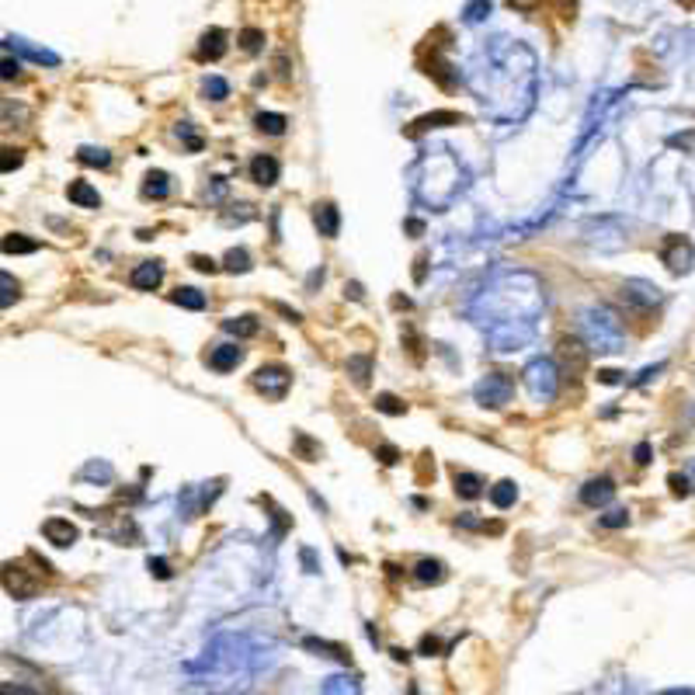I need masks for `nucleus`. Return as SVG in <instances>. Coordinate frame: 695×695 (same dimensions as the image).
I'll return each instance as SVG.
<instances>
[{"mask_svg": "<svg viewBox=\"0 0 695 695\" xmlns=\"http://www.w3.org/2000/svg\"><path fill=\"white\" fill-rule=\"evenodd\" d=\"M299 557H303V567H306V574H317V570H320V567H317V557H313V549H303Z\"/></svg>", "mask_w": 695, "mask_h": 695, "instance_id": "obj_47", "label": "nucleus"}, {"mask_svg": "<svg viewBox=\"0 0 695 695\" xmlns=\"http://www.w3.org/2000/svg\"><path fill=\"white\" fill-rule=\"evenodd\" d=\"M77 161L87 163V167H108V163H111V153H108V150H94V146H83L81 153H77Z\"/></svg>", "mask_w": 695, "mask_h": 695, "instance_id": "obj_32", "label": "nucleus"}, {"mask_svg": "<svg viewBox=\"0 0 695 695\" xmlns=\"http://www.w3.org/2000/svg\"><path fill=\"white\" fill-rule=\"evenodd\" d=\"M668 483H671V494H674V497H685V494L692 490V487H689V477H685V473H671Z\"/></svg>", "mask_w": 695, "mask_h": 695, "instance_id": "obj_39", "label": "nucleus"}, {"mask_svg": "<svg viewBox=\"0 0 695 695\" xmlns=\"http://www.w3.org/2000/svg\"><path fill=\"white\" fill-rule=\"evenodd\" d=\"M167 191H171V178L163 171H150L146 174V185H143V195L146 198H167Z\"/></svg>", "mask_w": 695, "mask_h": 695, "instance_id": "obj_20", "label": "nucleus"}, {"mask_svg": "<svg viewBox=\"0 0 695 695\" xmlns=\"http://www.w3.org/2000/svg\"><path fill=\"white\" fill-rule=\"evenodd\" d=\"M490 14V0H470L466 4V11H462V18L466 21H483Z\"/></svg>", "mask_w": 695, "mask_h": 695, "instance_id": "obj_36", "label": "nucleus"}, {"mask_svg": "<svg viewBox=\"0 0 695 695\" xmlns=\"http://www.w3.org/2000/svg\"><path fill=\"white\" fill-rule=\"evenodd\" d=\"M42 535H46L53 546H73V542H77V525L66 522V518H46V522H42Z\"/></svg>", "mask_w": 695, "mask_h": 695, "instance_id": "obj_9", "label": "nucleus"}, {"mask_svg": "<svg viewBox=\"0 0 695 695\" xmlns=\"http://www.w3.org/2000/svg\"><path fill=\"white\" fill-rule=\"evenodd\" d=\"M563 4H567V0H563ZM570 4H574V0H570Z\"/></svg>", "mask_w": 695, "mask_h": 695, "instance_id": "obj_52", "label": "nucleus"}, {"mask_svg": "<svg viewBox=\"0 0 695 695\" xmlns=\"http://www.w3.org/2000/svg\"><path fill=\"white\" fill-rule=\"evenodd\" d=\"M410 695H417V689H414V685H410Z\"/></svg>", "mask_w": 695, "mask_h": 695, "instance_id": "obj_51", "label": "nucleus"}, {"mask_svg": "<svg viewBox=\"0 0 695 695\" xmlns=\"http://www.w3.org/2000/svg\"><path fill=\"white\" fill-rule=\"evenodd\" d=\"M202 91H206V98H209V101H223V98L230 94V83L223 81V77H209Z\"/></svg>", "mask_w": 695, "mask_h": 695, "instance_id": "obj_35", "label": "nucleus"}, {"mask_svg": "<svg viewBox=\"0 0 695 695\" xmlns=\"http://www.w3.org/2000/svg\"><path fill=\"white\" fill-rule=\"evenodd\" d=\"M243 358L240 345H215L209 351V365H213L215 372H230V369H237Z\"/></svg>", "mask_w": 695, "mask_h": 695, "instance_id": "obj_12", "label": "nucleus"}, {"mask_svg": "<svg viewBox=\"0 0 695 695\" xmlns=\"http://www.w3.org/2000/svg\"><path fill=\"white\" fill-rule=\"evenodd\" d=\"M421 650H428V654H435V650H438V640H431V636H425V643H421Z\"/></svg>", "mask_w": 695, "mask_h": 695, "instance_id": "obj_48", "label": "nucleus"}, {"mask_svg": "<svg viewBox=\"0 0 695 695\" xmlns=\"http://www.w3.org/2000/svg\"><path fill=\"white\" fill-rule=\"evenodd\" d=\"M7 42V49H18L21 56H28V59H35V63H46V66H59V56L49 53V49H35V46H28L25 39H4Z\"/></svg>", "mask_w": 695, "mask_h": 695, "instance_id": "obj_14", "label": "nucleus"}, {"mask_svg": "<svg viewBox=\"0 0 695 695\" xmlns=\"http://www.w3.org/2000/svg\"><path fill=\"white\" fill-rule=\"evenodd\" d=\"M161 278H163L161 261H143V265H139L133 275H129L133 289H143V293H153V289L161 285Z\"/></svg>", "mask_w": 695, "mask_h": 695, "instance_id": "obj_11", "label": "nucleus"}, {"mask_svg": "<svg viewBox=\"0 0 695 695\" xmlns=\"http://www.w3.org/2000/svg\"><path fill=\"white\" fill-rule=\"evenodd\" d=\"M650 455H654V452H650V442H640V445L633 449V459H636V466H646V462H650Z\"/></svg>", "mask_w": 695, "mask_h": 695, "instance_id": "obj_44", "label": "nucleus"}, {"mask_svg": "<svg viewBox=\"0 0 695 695\" xmlns=\"http://www.w3.org/2000/svg\"><path fill=\"white\" fill-rule=\"evenodd\" d=\"M514 497H518V487H514L511 480H501V483H494V487H490V501H494V508H501V511L511 508V504H514Z\"/></svg>", "mask_w": 695, "mask_h": 695, "instance_id": "obj_21", "label": "nucleus"}, {"mask_svg": "<svg viewBox=\"0 0 695 695\" xmlns=\"http://www.w3.org/2000/svg\"><path fill=\"white\" fill-rule=\"evenodd\" d=\"M414 577L421 581V584H438V581H445V567L438 560H421L414 567Z\"/></svg>", "mask_w": 695, "mask_h": 695, "instance_id": "obj_22", "label": "nucleus"}, {"mask_svg": "<svg viewBox=\"0 0 695 695\" xmlns=\"http://www.w3.org/2000/svg\"><path fill=\"white\" fill-rule=\"evenodd\" d=\"M317 230H320V237H338V230H341V215L330 202L317 206Z\"/></svg>", "mask_w": 695, "mask_h": 695, "instance_id": "obj_17", "label": "nucleus"}, {"mask_svg": "<svg viewBox=\"0 0 695 695\" xmlns=\"http://www.w3.org/2000/svg\"><path fill=\"white\" fill-rule=\"evenodd\" d=\"M66 195H70V202H77V206H83V209H98V206H101V195L87 185V181H70Z\"/></svg>", "mask_w": 695, "mask_h": 695, "instance_id": "obj_15", "label": "nucleus"}, {"mask_svg": "<svg viewBox=\"0 0 695 695\" xmlns=\"http://www.w3.org/2000/svg\"><path fill=\"white\" fill-rule=\"evenodd\" d=\"M0 73H4V81H14V77L21 73L18 59H11V49H7V46H4V70H0Z\"/></svg>", "mask_w": 695, "mask_h": 695, "instance_id": "obj_40", "label": "nucleus"}, {"mask_svg": "<svg viewBox=\"0 0 695 695\" xmlns=\"http://www.w3.org/2000/svg\"><path fill=\"white\" fill-rule=\"evenodd\" d=\"M191 268H198V271H215V261L213 258H206V254H191Z\"/></svg>", "mask_w": 695, "mask_h": 695, "instance_id": "obj_43", "label": "nucleus"}, {"mask_svg": "<svg viewBox=\"0 0 695 695\" xmlns=\"http://www.w3.org/2000/svg\"><path fill=\"white\" fill-rule=\"evenodd\" d=\"M598 525H602V529H626V525H629V511H626V508L609 511V514H602V518H598Z\"/></svg>", "mask_w": 695, "mask_h": 695, "instance_id": "obj_33", "label": "nucleus"}, {"mask_svg": "<svg viewBox=\"0 0 695 695\" xmlns=\"http://www.w3.org/2000/svg\"><path fill=\"white\" fill-rule=\"evenodd\" d=\"M254 122H258V129L268 133V136H282V133H285V126H289V118H285V115H278V111H261Z\"/></svg>", "mask_w": 695, "mask_h": 695, "instance_id": "obj_24", "label": "nucleus"}, {"mask_svg": "<svg viewBox=\"0 0 695 695\" xmlns=\"http://www.w3.org/2000/svg\"><path fill=\"white\" fill-rule=\"evenodd\" d=\"M146 567H150V574H153L157 581H167V577H171V563L163 560V557H150Z\"/></svg>", "mask_w": 695, "mask_h": 695, "instance_id": "obj_38", "label": "nucleus"}, {"mask_svg": "<svg viewBox=\"0 0 695 695\" xmlns=\"http://www.w3.org/2000/svg\"><path fill=\"white\" fill-rule=\"evenodd\" d=\"M21 150H4V174H11L14 167H21Z\"/></svg>", "mask_w": 695, "mask_h": 695, "instance_id": "obj_42", "label": "nucleus"}, {"mask_svg": "<svg viewBox=\"0 0 695 695\" xmlns=\"http://www.w3.org/2000/svg\"><path fill=\"white\" fill-rule=\"evenodd\" d=\"M664 695H695V692H692V689H685V692H681V689H674V692H664Z\"/></svg>", "mask_w": 695, "mask_h": 695, "instance_id": "obj_50", "label": "nucleus"}, {"mask_svg": "<svg viewBox=\"0 0 695 695\" xmlns=\"http://www.w3.org/2000/svg\"><path fill=\"white\" fill-rule=\"evenodd\" d=\"M511 393H514V382L504 372H490L487 379L477 382V400L483 407H504L511 400Z\"/></svg>", "mask_w": 695, "mask_h": 695, "instance_id": "obj_3", "label": "nucleus"}, {"mask_svg": "<svg viewBox=\"0 0 695 695\" xmlns=\"http://www.w3.org/2000/svg\"><path fill=\"white\" fill-rule=\"evenodd\" d=\"M615 497V483L609 477H598V480H588L581 487V501L588 504V508H602V504H609Z\"/></svg>", "mask_w": 695, "mask_h": 695, "instance_id": "obj_8", "label": "nucleus"}, {"mask_svg": "<svg viewBox=\"0 0 695 695\" xmlns=\"http://www.w3.org/2000/svg\"><path fill=\"white\" fill-rule=\"evenodd\" d=\"M442 122H449V126H459V122H462V115H455V111H435V115H425V118H417L410 133L417 136V133H425V129H438Z\"/></svg>", "mask_w": 695, "mask_h": 695, "instance_id": "obj_19", "label": "nucleus"}, {"mask_svg": "<svg viewBox=\"0 0 695 695\" xmlns=\"http://www.w3.org/2000/svg\"><path fill=\"white\" fill-rule=\"evenodd\" d=\"M226 271H233V275H243V271H250V254H247L243 247H233V250H226Z\"/></svg>", "mask_w": 695, "mask_h": 695, "instance_id": "obj_30", "label": "nucleus"}, {"mask_svg": "<svg viewBox=\"0 0 695 695\" xmlns=\"http://www.w3.org/2000/svg\"><path fill=\"white\" fill-rule=\"evenodd\" d=\"M39 250V240H28L21 233H7L4 237V254H31Z\"/></svg>", "mask_w": 695, "mask_h": 695, "instance_id": "obj_29", "label": "nucleus"}, {"mask_svg": "<svg viewBox=\"0 0 695 695\" xmlns=\"http://www.w3.org/2000/svg\"><path fill=\"white\" fill-rule=\"evenodd\" d=\"M293 449L299 452V459H306V462H313V459H320V445L306 435V431H295L293 435Z\"/></svg>", "mask_w": 695, "mask_h": 695, "instance_id": "obj_27", "label": "nucleus"}, {"mask_svg": "<svg viewBox=\"0 0 695 695\" xmlns=\"http://www.w3.org/2000/svg\"><path fill=\"white\" fill-rule=\"evenodd\" d=\"M0 285H4V299H0V306L7 310V306H11L14 299H18V282H14V278H11V275L4 271V275H0Z\"/></svg>", "mask_w": 695, "mask_h": 695, "instance_id": "obj_37", "label": "nucleus"}, {"mask_svg": "<svg viewBox=\"0 0 695 695\" xmlns=\"http://www.w3.org/2000/svg\"><path fill=\"white\" fill-rule=\"evenodd\" d=\"M289 382H293V375H289V369H282V365H261L254 372V386L265 397H271V400H282L285 390H289Z\"/></svg>", "mask_w": 695, "mask_h": 695, "instance_id": "obj_4", "label": "nucleus"}, {"mask_svg": "<svg viewBox=\"0 0 695 695\" xmlns=\"http://www.w3.org/2000/svg\"><path fill=\"white\" fill-rule=\"evenodd\" d=\"M83 477H91V480H98V477H101V480H111V466H108V462H101V466H98V462H91V466H87V470H83Z\"/></svg>", "mask_w": 695, "mask_h": 695, "instance_id": "obj_41", "label": "nucleus"}, {"mask_svg": "<svg viewBox=\"0 0 695 695\" xmlns=\"http://www.w3.org/2000/svg\"><path fill=\"white\" fill-rule=\"evenodd\" d=\"M323 695H362V685L348 674H334L323 681Z\"/></svg>", "mask_w": 695, "mask_h": 695, "instance_id": "obj_18", "label": "nucleus"}, {"mask_svg": "<svg viewBox=\"0 0 695 695\" xmlns=\"http://www.w3.org/2000/svg\"><path fill=\"white\" fill-rule=\"evenodd\" d=\"M303 646H306V650H317V654H323V657H334V661H341V664H348V661H351V657L345 654V646H338V643L313 640V636H310V640H303Z\"/></svg>", "mask_w": 695, "mask_h": 695, "instance_id": "obj_26", "label": "nucleus"}, {"mask_svg": "<svg viewBox=\"0 0 695 695\" xmlns=\"http://www.w3.org/2000/svg\"><path fill=\"white\" fill-rule=\"evenodd\" d=\"M171 299H174L178 306H185V310H206V295L198 293V289H191V285H178Z\"/></svg>", "mask_w": 695, "mask_h": 695, "instance_id": "obj_23", "label": "nucleus"}, {"mask_svg": "<svg viewBox=\"0 0 695 695\" xmlns=\"http://www.w3.org/2000/svg\"><path fill=\"white\" fill-rule=\"evenodd\" d=\"M261 46H265V31H261V28H243L240 31L243 53H261Z\"/></svg>", "mask_w": 695, "mask_h": 695, "instance_id": "obj_31", "label": "nucleus"}, {"mask_svg": "<svg viewBox=\"0 0 695 695\" xmlns=\"http://www.w3.org/2000/svg\"><path fill=\"white\" fill-rule=\"evenodd\" d=\"M379 459H382V462H386V466H393V462H397V459H400V452H397V449H393V445H379Z\"/></svg>", "mask_w": 695, "mask_h": 695, "instance_id": "obj_46", "label": "nucleus"}, {"mask_svg": "<svg viewBox=\"0 0 695 695\" xmlns=\"http://www.w3.org/2000/svg\"><path fill=\"white\" fill-rule=\"evenodd\" d=\"M223 330H230L237 338H254L258 334V320L254 317H230V320H223Z\"/></svg>", "mask_w": 695, "mask_h": 695, "instance_id": "obj_28", "label": "nucleus"}, {"mask_svg": "<svg viewBox=\"0 0 695 695\" xmlns=\"http://www.w3.org/2000/svg\"><path fill=\"white\" fill-rule=\"evenodd\" d=\"M622 295H626V303H633V306H640V310H650V306H657V303L664 299L654 282H643V278H629V282L622 285Z\"/></svg>", "mask_w": 695, "mask_h": 695, "instance_id": "obj_7", "label": "nucleus"}, {"mask_svg": "<svg viewBox=\"0 0 695 695\" xmlns=\"http://www.w3.org/2000/svg\"><path fill=\"white\" fill-rule=\"evenodd\" d=\"M584 330H588V345L591 351H615L619 348V338H622V323L612 310L598 306L584 313Z\"/></svg>", "mask_w": 695, "mask_h": 695, "instance_id": "obj_1", "label": "nucleus"}, {"mask_svg": "<svg viewBox=\"0 0 695 695\" xmlns=\"http://www.w3.org/2000/svg\"><path fill=\"white\" fill-rule=\"evenodd\" d=\"M455 494H459V497H466V501L480 497V494H483V477L466 473V470H455Z\"/></svg>", "mask_w": 695, "mask_h": 695, "instance_id": "obj_16", "label": "nucleus"}, {"mask_svg": "<svg viewBox=\"0 0 695 695\" xmlns=\"http://www.w3.org/2000/svg\"><path fill=\"white\" fill-rule=\"evenodd\" d=\"M375 407H379L382 414H393V417L407 410V403H403V400H397L393 393H379V397H375Z\"/></svg>", "mask_w": 695, "mask_h": 695, "instance_id": "obj_34", "label": "nucleus"}, {"mask_svg": "<svg viewBox=\"0 0 695 695\" xmlns=\"http://www.w3.org/2000/svg\"><path fill=\"white\" fill-rule=\"evenodd\" d=\"M4 591H7L11 598H18V602H28V598L39 594V581L28 577V570L21 567V563H7V567H4Z\"/></svg>", "mask_w": 695, "mask_h": 695, "instance_id": "obj_5", "label": "nucleus"}, {"mask_svg": "<svg viewBox=\"0 0 695 695\" xmlns=\"http://www.w3.org/2000/svg\"><path fill=\"white\" fill-rule=\"evenodd\" d=\"M525 386L532 390L535 400H549L560 386V375H557V365L549 358H535L532 365L525 369Z\"/></svg>", "mask_w": 695, "mask_h": 695, "instance_id": "obj_2", "label": "nucleus"}, {"mask_svg": "<svg viewBox=\"0 0 695 695\" xmlns=\"http://www.w3.org/2000/svg\"><path fill=\"white\" fill-rule=\"evenodd\" d=\"M223 53H226V31L223 28L202 31V39H198V59H219Z\"/></svg>", "mask_w": 695, "mask_h": 695, "instance_id": "obj_13", "label": "nucleus"}, {"mask_svg": "<svg viewBox=\"0 0 695 695\" xmlns=\"http://www.w3.org/2000/svg\"><path fill=\"white\" fill-rule=\"evenodd\" d=\"M278 174H282V163L275 161L271 153H261V157L250 161V178H254V185L271 188L275 181H278Z\"/></svg>", "mask_w": 695, "mask_h": 695, "instance_id": "obj_10", "label": "nucleus"}, {"mask_svg": "<svg viewBox=\"0 0 695 695\" xmlns=\"http://www.w3.org/2000/svg\"><path fill=\"white\" fill-rule=\"evenodd\" d=\"M598 382L615 386V382H622V372H615V369H598Z\"/></svg>", "mask_w": 695, "mask_h": 695, "instance_id": "obj_45", "label": "nucleus"}, {"mask_svg": "<svg viewBox=\"0 0 695 695\" xmlns=\"http://www.w3.org/2000/svg\"><path fill=\"white\" fill-rule=\"evenodd\" d=\"M348 375H351L358 386H365V382H369V375H372V358H369V355H355V358H348Z\"/></svg>", "mask_w": 695, "mask_h": 695, "instance_id": "obj_25", "label": "nucleus"}, {"mask_svg": "<svg viewBox=\"0 0 695 695\" xmlns=\"http://www.w3.org/2000/svg\"><path fill=\"white\" fill-rule=\"evenodd\" d=\"M348 295H351V299H362V285H358V282H351V285H348Z\"/></svg>", "mask_w": 695, "mask_h": 695, "instance_id": "obj_49", "label": "nucleus"}, {"mask_svg": "<svg viewBox=\"0 0 695 695\" xmlns=\"http://www.w3.org/2000/svg\"><path fill=\"white\" fill-rule=\"evenodd\" d=\"M692 258H695V247L685 240V237H678V233H671L668 240H664V247H661V261H664L671 271H689Z\"/></svg>", "mask_w": 695, "mask_h": 695, "instance_id": "obj_6", "label": "nucleus"}]
</instances>
